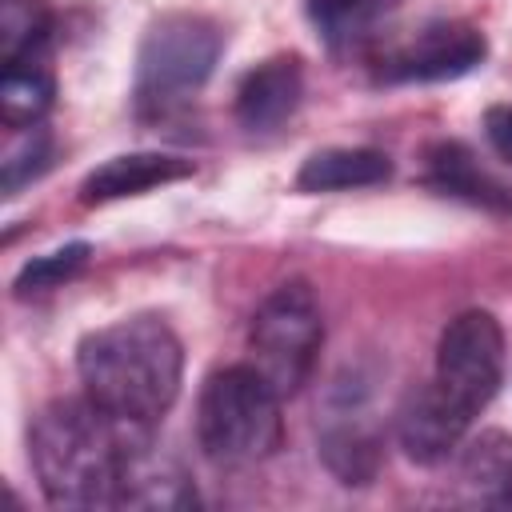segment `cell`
I'll return each mask as SVG.
<instances>
[{
	"label": "cell",
	"instance_id": "cell-16",
	"mask_svg": "<svg viewBox=\"0 0 512 512\" xmlns=\"http://www.w3.org/2000/svg\"><path fill=\"white\" fill-rule=\"evenodd\" d=\"M396 12V0H308V16L332 52L364 48Z\"/></svg>",
	"mask_w": 512,
	"mask_h": 512
},
{
	"label": "cell",
	"instance_id": "cell-15",
	"mask_svg": "<svg viewBox=\"0 0 512 512\" xmlns=\"http://www.w3.org/2000/svg\"><path fill=\"white\" fill-rule=\"evenodd\" d=\"M428 184L444 196H456V200H468L476 208H492V212H512V192L504 184H496L480 164L476 156L464 148V144H432L428 148Z\"/></svg>",
	"mask_w": 512,
	"mask_h": 512
},
{
	"label": "cell",
	"instance_id": "cell-21",
	"mask_svg": "<svg viewBox=\"0 0 512 512\" xmlns=\"http://www.w3.org/2000/svg\"><path fill=\"white\" fill-rule=\"evenodd\" d=\"M484 136L496 156L512 160V104H492L484 112Z\"/></svg>",
	"mask_w": 512,
	"mask_h": 512
},
{
	"label": "cell",
	"instance_id": "cell-11",
	"mask_svg": "<svg viewBox=\"0 0 512 512\" xmlns=\"http://www.w3.org/2000/svg\"><path fill=\"white\" fill-rule=\"evenodd\" d=\"M300 96H304V64L296 52H280L244 72V80L236 84L232 112L240 128L272 132L284 120H292V112L300 108Z\"/></svg>",
	"mask_w": 512,
	"mask_h": 512
},
{
	"label": "cell",
	"instance_id": "cell-17",
	"mask_svg": "<svg viewBox=\"0 0 512 512\" xmlns=\"http://www.w3.org/2000/svg\"><path fill=\"white\" fill-rule=\"evenodd\" d=\"M52 96H56V80L40 60L4 64V76H0V120L8 128L20 132V128L40 124L48 116V108H52Z\"/></svg>",
	"mask_w": 512,
	"mask_h": 512
},
{
	"label": "cell",
	"instance_id": "cell-19",
	"mask_svg": "<svg viewBox=\"0 0 512 512\" xmlns=\"http://www.w3.org/2000/svg\"><path fill=\"white\" fill-rule=\"evenodd\" d=\"M88 256H92V244H88V240H68V244H60V248L44 252V256H32V260L16 272L12 292H16L20 300H28V296H44V292H52V288H64L72 276L84 272Z\"/></svg>",
	"mask_w": 512,
	"mask_h": 512
},
{
	"label": "cell",
	"instance_id": "cell-9",
	"mask_svg": "<svg viewBox=\"0 0 512 512\" xmlns=\"http://www.w3.org/2000/svg\"><path fill=\"white\" fill-rule=\"evenodd\" d=\"M196 484L192 476L180 468V460H172L168 452H160L152 444V428L136 432V440L128 444L120 480H116V508H160V512H180V508H196Z\"/></svg>",
	"mask_w": 512,
	"mask_h": 512
},
{
	"label": "cell",
	"instance_id": "cell-6",
	"mask_svg": "<svg viewBox=\"0 0 512 512\" xmlns=\"http://www.w3.org/2000/svg\"><path fill=\"white\" fill-rule=\"evenodd\" d=\"M432 380L468 412H484L504 380V332L500 320L484 308H468L448 320L436 344Z\"/></svg>",
	"mask_w": 512,
	"mask_h": 512
},
{
	"label": "cell",
	"instance_id": "cell-7",
	"mask_svg": "<svg viewBox=\"0 0 512 512\" xmlns=\"http://www.w3.org/2000/svg\"><path fill=\"white\" fill-rule=\"evenodd\" d=\"M484 56H488V40L480 28L460 24V20H440V24L420 28L400 48H392L376 68V80H384V84H444V80H460L472 68H480Z\"/></svg>",
	"mask_w": 512,
	"mask_h": 512
},
{
	"label": "cell",
	"instance_id": "cell-20",
	"mask_svg": "<svg viewBox=\"0 0 512 512\" xmlns=\"http://www.w3.org/2000/svg\"><path fill=\"white\" fill-rule=\"evenodd\" d=\"M52 156H56V140H52V132L44 124L20 128V136L8 144L4 164H0L4 168V176H0L4 196L12 200V196H20V188H28L32 180H40L52 168Z\"/></svg>",
	"mask_w": 512,
	"mask_h": 512
},
{
	"label": "cell",
	"instance_id": "cell-8",
	"mask_svg": "<svg viewBox=\"0 0 512 512\" xmlns=\"http://www.w3.org/2000/svg\"><path fill=\"white\" fill-rule=\"evenodd\" d=\"M468 428L472 416L436 380L412 388L396 408V440L416 464H440L444 456H452L464 444Z\"/></svg>",
	"mask_w": 512,
	"mask_h": 512
},
{
	"label": "cell",
	"instance_id": "cell-2",
	"mask_svg": "<svg viewBox=\"0 0 512 512\" xmlns=\"http://www.w3.org/2000/svg\"><path fill=\"white\" fill-rule=\"evenodd\" d=\"M144 432L96 408L88 396L44 404L28 428V460L56 508H116V480L128 444Z\"/></svg>",
	"mask_w": 512,
	"mask_h": 512
},
{
	"label": "cell",
	"instance_id": "cell-10",
	"mask_svg": "<svg viewBox=\"0 0 512 512\" xmlns=\"http://www.w3.org/2000/svg\"><path fill=\"white\" fill-rule=\"evenodd\" d=\"M316 444H320L324 468L348 488L372 484L380 464H384V440H380L376 424L364 416L360 396H344V404H336L324 416V428H320Z\"/></svg>",
	"mask_w": 512,
	"mask_h": 512
},
{
	"label": "cell",
	"instance_id": "cell-12",
	"mask_svg": "<svg viewBox=\"0 0 512 512\" xmlns=\"http://www.w3.org/2000/svg\"><path fill=\"white\" fill-rule=\"evenodd\" d=\"M192 172H196V164L184 156H172V152H124V156H112L84 176L80 200L84 204H112V200L140 196L148 188L184 180Z\"/></svg>",
	"mask_w": 512,
	"mask_h": 512
},
{
	"label": "cell",
	"instance_id": "cell-5",
	"mask_svg": "<svg viewBox=\"0 0 512 512\" xmlns=\"http://www.w3.org/2000/svg\"><path fill=\"white\" fill-rule=\"evenodd\" d=\"M320 340H324V316L308 280L276 284L252 312V328H248L252 364L268 376V384L280 396H292L308 380Z\"/></svg>",
	"mask_w": 512,
	"mask_h": 512
},
{
	"label": "cell",
	"instance_id": "cell-1",
	"mask_svg": "<svg viewBox=\"0 0 512 512\" xmlns=\"http://www.w3.org/2000/svg\"><path fill=\"white\" fill-rule=\"evenodd\" d=\"M76 372L96 408L152 428L180 396L184 348L160 316H124L80 340Z\"/></svg>",
	"mask_w": 512,
	"mask_h": 512
},
{
	"label": "cell",
	"instance_id": "cell-14",
	"mask_svg": "<svg viewBox=\"0 0 512 512\" xmlns=\"http://www.w3.org/2000/svg\"><path fill=\"white\" fill-rule=\"evenodd\" d=\"M392 180V160L376 148H320L296 172V192H352Z\"/></svg>",
	"mask_w": 512,
	"mask_h": 512
},
{
	"label": "cell",
	"instance_id": "cell-18",
	"mask_svg": "<svg viewBox=\"0 0 512 512\" xmlns=\"http://www.w3.org/2000/svg\"><path fill=\"white\" fill-rule=\"evenodd\" d=\"M52 40V8L44 0H0V60H40Z\"/></svg>",
	"mask_w": 512,
	"mask_h": 512
},
{
	"label": "cell",
	"instance_id": "cell-13",
	"mask_svg": "<svg viewBox=\"0 0 512 512\" xmlns=\"http://www.w3.org/2000/svg\"><path fill=\"white\" fill-rule=\"evenodd\" d=\"M456 492L468 504H488V508L512 504V436L508 432L484 428L460 448Z\"/></svg>",
	"mask_w": 512,
	"mask_h": 512
},
{
	"label": "cell",
	"instance_id": "cell-4",
	"mask_svg": "<svg viewBox=\"0 0 512 512\" xmlns=\"http://www.w3.org/2000/svg\"><path fill=\"white\" fill-rule=\"evenodd\" d=\"M224 52V32L216 20L200 12H168L148 24L136 76H132V108L140 120H164L184 108L216 72Z\"/></svg>",
	"mask_w": 512,
	"mask_h": 512
},
{
	"label": "cell",
	"instance_id": "cell-3",
	"mask_svg": "<svg viewBox=\"0 0 512 512\" xmlns=\"http://www.w3.org/2000/svg\"><path fill=\"white\" fill-rule=\"evenodd\" d=\"M280 400L256 364L216 368L196 400V440L204 456L224 468L268 460L284 440Z\"/></svg>",
	"mask_w": 512,
	"mask_h": 512
}]
</instances>
